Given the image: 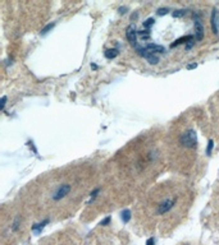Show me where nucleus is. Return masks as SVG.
I'll use <instances>...</instances> for the list:
<instances>
[{"label": "nucleus", "instance_id": "obj_2", "mask_svg": "<svg viewBox=\"0 0 219 245\" xmlns=\"http://www.w3.org/2000/svg\"><path fill=\"white\" fill-rule=\"evenodd\" d=\"M199 132L204 133L200 109L183 112L164 128L167 168L186 177L201 173L204 162Z\"/></svg>", "mask_w": 219, "mask_h": 245}, {"label": "nucleus", "instance_id": "obj_3", "mask_svg": "<svg viewBox=\"0 0 219 245\" xmlns=\"http://www.w3.org/2000/svg\"><path fill=\"white\" fill-rule=\"evenodd\" d=\"M194 191L185 180H167L155 185L145 200V209L154 218H164L165 226L180 220L191 206Z\"/></svg>", "mask_w": 219, "mask_h": 245}, {"label": "nucleus", "instance_id": "obj_6", "mask_svg": "<svg viewBox=\"0 0 219 245\" xmlns=\"http://www.w3.org/2000/svg\"><path fill=\"white\" fill-rule=\"evenodd\" d=\"M195 31H196V35H197V41H201L203 36H204V26L201 24V22L199 19L195 20Z\"/></svg>", "mask_w": 219, "mask_h": 245}, {"label": "nucleus", "instance_id": "obj_11", "mask_svg": "<svg viewBox=\"0 0 219 245\" xmlns=\"http://www.w3.org/2000/svg\"><path fill=\"white\" fill-rule=\"evenodd\" d=\"M109 222H110V217H107V218L104 220V221H101V223H100V225H108Z\"/></svg>", "mask_w": 219, "mask_h": 245}, {"label": "nucleus", "instance_id": "obj_4", "mask_svg": "<svg viewBox=\"0 0 219 245\" xmlns=\"http://www.w3.org/2000/svg\"><path fill=\"white\" fill-rule=\"evenodd\" d=\"M201 110L204 134L219 142V91L208 100Z\"/></svg>", "mask_w": 219, "mask_h": 245}, {"label": "nucleus", "instance_id": "obj_8", "mask_svg": "<svg viewBox=\"0 0 219 245\" xmlns=\"http://www.w3.org/2000/svg\"><path fill=\"white\" fill-rule=\"evenodd\" d=\"M130 218H131V212L127 209V211H124L123 213H122V220H123V222H128L130 221Z\"/></svg>", "mask_w": 219, "mask_h": 245}, {"label": "nucleus", "instance_id": "obj_9", "mask_svg": "<svg viewBox=\"0 0 219 245\" xmlns=\"http://www.w3.org/2000/svg\"><path fill=\"white\" fill-rule=\"evenodd\" d=\"M185 14V10H178V12H174L173 17H182Z\"/></svg>", "mask_w": 219, "mask_h": 245}, {"label": "nucleus", "instance_id": "obj_5", "mask_svg": "<svg viewBox=\"0 0 219 245\" xmlns=\"http://www.w3.org/2000/svg\"><path fill=\"white\" fill-rule=\"evenodd\" d=\"M210 209H212L210 217L214 222V227L219 231V184L214 189L212 202H210Z\"/></svg>", "mask_w": 219, "mask_h": 245}, {"label": "nucleus", "instance_id": "obj_10", "mask_svg": "<svg viewBox=\"0 0 219 245\" xmlns=\"http://www.w3.org/2000/svg\"><path fill=\"white\" fill-rule=\"evenodd\" d=\"M155 244V239H154V236H151L149 240H148V243H146V245H154Z\"/></svg>", "mask_w": 219, "mask_h": 245}, {"label": "nucleus", "instance_id": "obj_1", "mask_svg": "<svg viewBox=\"0 0 219 245\" xmlns=\"http://www.w3.org/2000/svg\"><path fill=\"white\" fill-rule=\"evenodd\" d=\"M165 168L164 129H151L122 147L109 161L105 174L131 184H146Z\"/></svg>", "mask_w": 219, "mask_h": 245}, {"label": "nucleus", "instance_id": "obj_7", "mask_svg": "<svg viewBox=\"0 0 219 245\" xmlns=\"http://www.w3.org/2000/svg\"><path fill=\"white\" fill-rule=\"evenodd\" d=\"M126 35H127V38L130 40V42L132 45L136 44V36H135V27L133 26H130L126 31Z\"/></svg>", "mask_w": 219, "mask_h": 245}]
</instances>
